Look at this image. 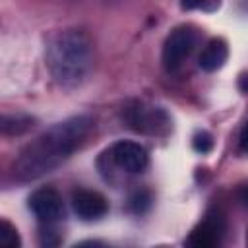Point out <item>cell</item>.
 <instances>
[{
  "mask_svg": "<svg viewBox=\"0 0 248 248\" xmlns=\"http://www.w3.org/2000/svg\"><path fill=\"white\" fill-rule=\"evenodd\" d=\"M35 118L27 116V114H4L2 116V132L6 136H19L23 132H27L33 126Z\"/></svg>",
  "mask_w": 248,
  "mask_h": 248,
  "instance_id": "cell-10",
  "label": "cell"
},
{
  "mask_svg": "<svg viewBox=\"0 0 248 248\" xmlns=\"http://www.w3.org/2000/svg\"><path fill=\"white\" fill-rule=\"evenodd\" d=\"M240 149L244 153H248V120H246V124L240 130Z\"/></svg>",
  "mask_w": 248,
  "mask_h": 248,
  "instance_id": "cell-15",
  "label": "cell"
},
{
  "mask_svg": "<svg viewBox=\"0 0 248 248\" xmlns=\"http://www.w3.org/2000/svg\"><path fill=\"white\" fill-rule=\"evenodd\" d=\"M223 234H225V215L219 209H211L192 229L186 242L194 248H211L221 242Z\"/></svg>",
  "mask_w": 248,
  "mask_h": 248,
  "instance_id": "cell-6",
  "label": "cell"
},
{
  "mask_svg": "<svg viewBox=\"0 0 248 248\" xmlns=\"http://www.w3.org/2000/svg\"><path fill=\"white\" fill-rule=\"evenodd\" d=\"M229 58V46L225 43V39H211L203 50L200 52V68L205 70V72H217L219 68L225 66Z\"/></svg>",
  "mask_w": 248,
  "mask_h": 248,
  "instance_id": "cell-9",
  "label": "cell"
},
{
  "mask_svg": "<svg viewBox=\"0 0 248 248\" xmlns=\"http://www.w3.org/2000/svg\"><path fill=\"white\" fill-rule=\"evenodd\" d=\"M95 64V45L91 37L78 27L58 31L46 46V66L52 79L64 87H79Z\"/></svg>",
  "mask_w": 248,
  "mask_h": 248,
  "instance_id": "cell-2",
  "label": "cell"
},
{
  "mask_svg": "<svg viewBox=\"0 0 248 248\" xmlns=\"http://www.w3.org/2000/svg\"><path fill=\"white\" fill-rule=\"evenodd\" d=\"M207 0H180V8L182 10H196L200 6H203Z\"/></svg>",
  "mask_w": 248,
  "mask_h": 248,
  "instance_id": "cell-14",
  "label": "cell"
},
{
  "mask_svg": "<svg viewBox=\"0 0 248 248\" xmlns=\"http://www.w3.org/2000/svg\"><path fill=\"white\" fill-rule=\"evenodd\" d=\"M126 122L130 124V128L138 132H149V134H157L163 128L167 130L170 124L163 108L149 107L143 103H136L134 107L126 108Z\"/></svg>",
  "mask_w": 248,
  "mask_h": 248,
  "instance_id": "cell-7",
  "label": "cell"
},
{
  "mask_svg": "<svg viewBox=\"0 0 248 248\" xmlns=\"http://www.w3.org/2000/svg\"><path fill=\"white\" fill-rule=\"evenodd\" d=\"M236 196H238V202H240L244 207H248V184H242V186L236 190Z\"/></svg>",
  "mask_w": 248,
  "mask_h": 248,
  "instance_id": "cell-16",
  "label": "cell"
},
{
  "mask_svg": "<svg viewBox=\"0 0 248 248\" xmlns=\"http://www.w3.org/2000/svg\"><path fill=\"white\" fill-rule=\"evenodd\" d=\"M72 207L74 213L83 221H97L108 211L107 200L99 192L87 188H79L72 194Z\"/></svg>",
  "mask_w": 248,
  "mask_h": 248,
  "instance_id": "cell-8",
  "label": "cell"
},
{
  "mask_svg": "<svg viewBox=\"0 0 248 248\" xmlns=\"http://www.w3.org/2000/svg\"><path fill=\"white\" fill-rule=\"evenodd\" d=\"M238 87H240L242 93H248V74H242L238 78Z\"/></svg>",
  "mask_w": 248,
  "mask_h": 248,
  "instance_id": "cell-17",
  "label": "cell"
},
{
  "mask_svg": "<svg viewBox=\"0 0 248 248\" xmlns=\"http://www.w3.org/2000/svg\"><path fill=\"white\" fill-rule=\"evenodd\" d=\"M110 161L124 172H130V174H138V172H143L149 165V155L145 151L143 145L136 143V141H116L110 151Z\"/></svg>",
  "mask_w": 248,
  "mask_h": 248,
  "instance_id": "cell-5",
  "label": "cell"
},
{
  "mask_svg": "<svg viewBox=\"0 0 248 248\" xmlns=\"http://www.w3.org/2000/svg\"><path fill=\"white\" fill-rule=\"evenodd\" d=\"M192 147H194V151H198L202 155L203 153H209L213 149V136L209 132H205V130L196 132L194 138H192Z\"/></svg>",
  "mask_w": 248,
  "mask_h": 248,
  "instance_id": "cell-12",
  "label": "cell"
},
{
  "mask_svg": "<svg viewBox=\"0 0 248 248\" xmlns=\"http://www.w3.org/2000/svg\"><path fill=\"white\" fill-rule=\"evenodd\" d=\"M29 209L41 225H58L64 217V203L54 188H39L29 198Z\"/></svg>",
  "mask_w": 248,
  "mask_h": 248,
  "instance_id": "cell-4",
  "label": "cell"
},
{
  "mask_svg": "<svg viewBox=\"0 0 248 248\" xmlns=\"http://www.w3.org/2000/svg\"><path fill=\"white\" fill-rule=\"evenodd\" d=\"M196 39L198 35L190 25H178L167 35L163 43V54H161V60L167 72H176L186 62V58L196 46Z\"/></svg>",
  "mask_w": 248,
  "mask_h": 248,
  "instance_id": "cell-3",
  "label": "cell"
},
{
  "mask_svg": "<svg viewBox=\"0 0 248 248\" xmlns=\"http://www.w3.org/2000/svg\"><path fill=\"white\" fill-rule=\"evenodd\" d=\"M149 205H151V196L145 190H140L130 198V207L134 213H143L149 209Z\"/></svg>",
  "mask_w": 248,
  "mask_h": 248,
  "instance_id": "cell-13",
  "label": "cell"
},
{
  "mask_svg": "<svg viewBox=\"0 0 248 248\" xmlns=\"http://www.w3.org/2000/svg\"><path fill=\"white\" fill-rule=\"evenodd\" d=\"M0 244L6 248H17L21 244L17 229L6 219H2V223H0Z\"/></svg>",
  "mask_w": 248,
  "mask_h": 248,
  "instance_id": "cell-11",
  "label": "cell"
},
{
  "mask_svg": "<svg viewBox=\"0 0 248 248\" xmlns=\"http://www.w3.org/2000/svg\"><path fill=\"white\" fill-rule=\"evenodd\" d=\"M93 128L95 120L89 114L70 116L46 128L19 151L12 167L14 176L19 182H29L48 174L83 145Z\"/></svg>",
  "mask_w": 248,
  "mask_h": 248,
  "instance_id": "cell-1",
  "label": "cell"
}]
</instances>
